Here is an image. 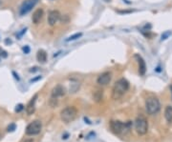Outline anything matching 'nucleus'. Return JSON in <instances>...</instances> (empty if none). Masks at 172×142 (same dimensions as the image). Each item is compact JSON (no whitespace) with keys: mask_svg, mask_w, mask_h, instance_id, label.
I'll return each mask as SVG.
<instances>
[{"mask_svg":"<svg viewBox=\"0 0 172 142\" xmlns=\"http://www.w3.org/2000/svg\"><path fill=\"white\" fill-rule=\"evenodd\" d=\"M94 97H95L97 101H100L102 98V91H97L95 94H94Z\"/></svg>","mask_w":172,"mask_h":142,"instance_id":"obj_17","label":"nucleus"},{"mask_svg":"<svg viewBox=\"0 0 172 142\" xmlns=\"http://www.w3.org/2000/svg\"><path fill=\"white\" fill-rule=\"evenodd\" d=\"M60 19V13L58 11H50L48 14V23L50 26H55Z\"/></svg>","mask_w":172,"mask_h":142,"instance_id":"obj_10","label":"nucleus"},{"mask_svg":"<svg viewBox=\"0 0 172 142\" xmlns=\"http://www.w3.org/2000/svg\"><path fill=\"white\" fill-rule=\"evenodd\" d=\"M49 104H50V106H51L52 108L57 107V98H55V97H51L50 101H49Z\"/></svg>","mask_w":172,"mask_h":142,"instance_id":"obj_18","label":"nucleus"},{"mask_svg":"<svg viewBox=\"0 0 172 142\" xmlns=\"http://www.w3.org/2000/svg\"><path fill=\"white\" fill-rule=\"evenodd\" d=\"M12 74L14 75V77H15V79H17V80H19V76H18V74H17L14 72H12Z\"/></svg>","mask_w":172,"mask_h":142,"instance_id":"obj_25","label":"nucleus"},{"mask_svg":"<svg viewBox=\"0 0 172 142\" xmlns=\"http://www.w3.org/2000/svg\"><path fill=\"white\" fill-rule=\"evenodd\" d=\"M112 79V74L110 72H105L102 73L101 74H100V76L98 77V84L101 85V86H105L107 84H109V82L111 81Z\"/></svg>","mask_w":172,"mask_h":142,"instance_id":"obj_8","label":"nucleus"},{"mask_svg":"<svg viewBox=\"0 0 172 142\" xmlns=\"http://www.w3.org/2000/svg\"><path fill=\"white\" fill-rule=\"evenodd\" d=\"M135 129L136 132L140 135H144L147 133L148 131V121L145 117L144 116H138L135 120Z\"/></svg>","mask_w":172,"mask_h":142,"instance_id":"obj_5","label":"nucleus"},{"mask_svg":"<svg viewBox=\"0 0 172 142\" xmlns=\"http://www.w3.org/2000/svg\"><path fill=\"white\" fill-rule=\"evenodd\" d=\"M43 14H44V12L42 9H37L35 11V12L33 13V17H32V20L35 24H38L42 17H43Z\"/></svg>","mask_w":172,"mask_h":142,"instance_id":"obj_13","label":"nucleus"},{"mask_svg":"<svg viewBox=\"0 0 172 142\" xmlns=\"http://www.w3.org/2000/svg\"><path fill=\"white\" fill-rule=\"evenodd\" d=\"M165 117L168 123H172V106H166L165 110Z\"/></svg>","mask_w":172,"mask_h":142,"instance_id":"obj_14","label":"nucleus"},{"mask_svg":"<svg viewBox=\"0 0 172 142\" xmlns=\"http://www.w3.org/2000/svg\"><path fill=\"white\" fill-rule=\"evenodd\" d=\"M38 70V68L37 67H34V68H32L30 70V72H36V71H37Z\"/></svg>","mask_w":172,"mask_h":142,"instance_id":"obj_26","label":"nucleus"},{"mask_svg":"<svg viewBox=\"0 0 172 142\" xmlns=\"http://www.w3.org/2000/svg\"><path fill=\"white\" fill-rule=\"evenodd\" d=\"M62 138H63V139H67L68 138V134H66L63 137H62Z\"/></svg>","mask_w":172,"mask_h":142,"instance_id":"obj_28","label":"nucleus"},{"mask_svg":"<svg viewBox=\"0 0 172 142\" xmlns=\"http://www.w3.org/2000/svg\"><path fill=\"white\" fill-rule=\"evenodd\" d=\"M37 61L40 63H45L47 61V53L44 50H39L37 54Z\"/></svg>","mask_w":172,"mask_h":142,"instance_id":"obj_15","label":"nucleus"},{"mask_svg":"<svg viewBox=\"0 0 172 142\" xmlns=\"http://www.w3.org/2000/svg\"><path fill=\"white\" fill-rule=\"evenodd\" d=\"M135 58L138 61V65H139V73L140 75H145L146 73V64L145 59L140 56V54H135Z\"/></svg>","mask_w":172,"mask_h":142,"instance_id":"obj_9","label":"nucleus"},{"mask_svg":"<svg viewBox=\"0 0 172 142\" xmlns=\"http://www.w3.org/2000/svg\"><path fill=\"white\" fill-rule=\"evenodd\" d=\"M23 109H24V105L23 104H18V105H17V107H15V112L20 113Z\"/></svg>","mask_w":172,"mask_h":142,"instance_id":"obj_19","label":"nucleus"},{"mask_svg":"<svg viewBox=\"0 0 172 142\" xmlns=\"http://www.w3.org/2000/svg\"><path fill=\"white\" fill-rule=\"evenodd\" d=\"M37 3H38V0H25L19 10L20 15H25L26 13H28Z\"/></svg>","mask_w":172,"mask_h":142,"instance_id":"obj_7","label":"nucleus"},{"mask_svg":"<svg viewBox=\"0 0 172 142\" xmlns=\"http://www.w3.org/2000/svg\"><path fill=\"white\" fill-rule=\"evenodd\" d=\"M1 55H3V57H7V53L6 52H2L1 53Z\"/></svg>","mask_w":172,"mask_h":142,"instance_id":"obj_27","label":"nucleus"},{"mask_svg":"<svg viewBox=\"0 0 172 142\" xmlns=\"http://www.w3.org/2000/svg\"><path fill=\"white\" fill-rule=\"evenodd\" d=\"M170 35H171V31H165V33H164L162 35V40H165L166 38H168V36H170Z\"/></svg>","mask_w":172,"mask_h":142,"instance_id":"obj_20","label":"nucleus"},{"mask_svg":"<svg viewBox=\"0 0 172 142\" xmlns=\"http://www.w3.org/2000/svg\"><path fill=\"white\" fill-rule=\"evenodd\" d=\"M37 94L30 100V102L27 104L26 106V112H27V115L28 116H32L35 111H36V101H37Z\"/></svg>","mask_w":172,"mask_h":142,"instance_id":"obj_12","label":"nucleus"},{"mask_svg":"<svg viewBox=\"0 0 172 142\" xmlns=\"http://www.w3.org/2000/svg\"><path fill=\"white\" fill-rule=\"evenodd\" d=\"M15 128H17V125H15V124H11L10 126H9V127L7 128V131L8 132H13L14 130H15Z\"/></svg>","mask_w":172,"mask_h":142,"instance_id":"obj_21","label":"nucleus"},{"mask_svg":"<svg viewBox=\"0 0 172 142\" xmlns=\"http://www.w3.org/2000/svg\"><path fill=\"white\" fill-rule=\"evenodd\" d=\"M65 94V89L63 86L61 85H57L53 90H52V94L51 97H55V98H58V97H63Z\"/></svg>","mask_w":172,"mask_h":142,"instance_id":"obj_11","label":"nucleus"},{"mask_svg":"<svg viewBox=\"0 0 172 142\" xmlns=\"http://www.w3.org/2000/svg\"><path fill=\"white\" fill-rule=\"evenodd\" d=\"M1 138H2V135H1V134H0V139H1Z\"/></svg>","mask_w":172,"mask_h":142,"instance_id":"obj_32","label":"nucleus"},{"mask_svg":"<svg viewBox=\"0 0 172 142\" xmlns=\"http://www.w3.org/2000/svg\"><path fill=\"white\" fill-rule=\"evenodd\" d=\"M145 109L148 115L154 116L158 114L161 110V103L160 100L155 97H150L145 100Z\"/></svg>","mask_w":172,"mask_h":142,"instance_id":"obj_3","label":"nucleus"},{"mask_svg":"<svg viewBox=\"0 0 172 142\" xmlns=\"http://www.w3.org/2000/svg\"><path fill=\"white\" fill-rule=\"evenodd\" d=\"M132 126L131 121H127L126 123H122L120 121H111L110 127L111 130L116 134V135H126Z\"/></svg>","mask_w":172,"mask_h":142,"instance_id":"obj_2","label":"nucleus"},{"mask_svg":"<svg viewBox=\"0 0 172 142\" xmlns=\"http://www.w3.org/2000/svg\"><path fill=\"white\" fill-rule=\"evenodd\" d=\"M25 142H34V140H33V139H28V140H26Z\"/></svg>","mask_w":172,"mask_h":142,"instance_id":"obj_30","label":"nucleus"},{"mask_svg":"<svg viewBox=\"0 0 172 142\" xmlns=\"http://www.w3.org/2000/svg\"><path fill=\"white\" fill-rule=\"evenodd\" d=\"M26 31H27V28L23 29V30H22V31H21V33L17 35V37H20V36H23V35H24V34L26 33Z\"/></svg>","mask_w":172,"mask_h":142,"instance_id":"obj_24","label":"nucleus"},{"mask_svg":"<svg viewBox=\"0 0 172 142\" xmlns=\"http://www.w3.org/2000/svg\"><path fill=\"white\" fill-rule=\"evenodd\" d=\"M76 116H77V110L76 107H73V106L66 107L60 112V118L65 123H70L74 121Z\"/></svg>","mask_w":172,"mask_h":142,"instance_id":"obj_4","label":"nucleus"},{"mask_svg":"<svg viewBox=\"0 0 172 142\" xmlns=\"http://www.w3.org/2000/svg\"><path fill=\"white\" fill-rule=\"evenodd\" d=\"M42 129V123L39 120H35L31 122L26 128V135H37L40 133Z\"/></svg>","mask_w":172,"mask_h":142,"instance_id":"obj_6","label":"nucleus"},{"mask_svg":"<svg viewBox=\"0 0 172 142\" xmlns=\"http://www.w3.org/2000/svg\"><path fill=\"white\" fill-rule=\"evenodd\" d=\"M129 89V83L126 79H124V78H120L119 79L114 87H113V90H112V97L113 99H120L124 93H125Z\"/></svg>","mask_w":172,"mask_h":142,"instance_id":"obj_1","label":"nucleus"},{"mask_svg":"<svg viewBox=\"0 0 172 142\" xmlns=\"http://www.w3.org/2000/svg\"><path fill=\"white\" fill-rule=\"evenodd\" d=\"M23 51H24L25 54H29V53H30V48H29V46L23 47Z\"/></svg>","mask_w":172,"mask_h":142,"instance_id":"obj_22","label":"nucleus"},{"mask_svg":"<svg viewBox=\"0 0 172 142\" xmlns=\"http://www.w3.org/2000/svg\"><path fill=\"white\" fill-rule=\"evenodd\" d=\"M170 90H171V93H172V85L170 86Z\"/></svg>","mask_w":172,"mask_h":142,"instance_id":"obj_31","label":"nucleus"},{"mask_svg":"<svg viewBox=\"0 0 172 142\" xmlns=\"http://www.w3.org/2000/svg\"><path fill=\"white\" fill-rule=\"evenodd\" d=\"M41 75H38L37 77H36V78H34V79H31V81L30 82H36V81H37V80H39V79H41Z\"/></svg>","mask_w":172,"mask_h":142,"instance_id":"obj_23","label":"nucleus"},{"mask_svg":"<svg viewBox=\"0 0 172 142\" xmlns=\"http://www.w3.org/2000/svg\"><path fill=\"white\" fill-rule=\"evenodd\" d=\"M81 36H82V34H81V33H76V34L72 35L71 36H69V37L66 39V41H67V42H69V41H74V40H76L77 38H80V37H81Z\"/></svg>","mask_w":172,"mask_h":142,"instance_id":"obj_16","label":"nucleus"},{"mask_svg":"<svg viewBox=\"0 0 172 142\" xmlns=\"http://www.w3.org/2000/svg\"><path fill=\"white\" fill-rule=\"evenodd\" d=\"M5 42H6L7 44H9V43L11 44V43H12V41H11V40H9V39H6V41H5Z\"/></svg>","mask_w":172,"mask_h":142,"instance_id":"obj_29","label":"nucleus"}]
</instances>
